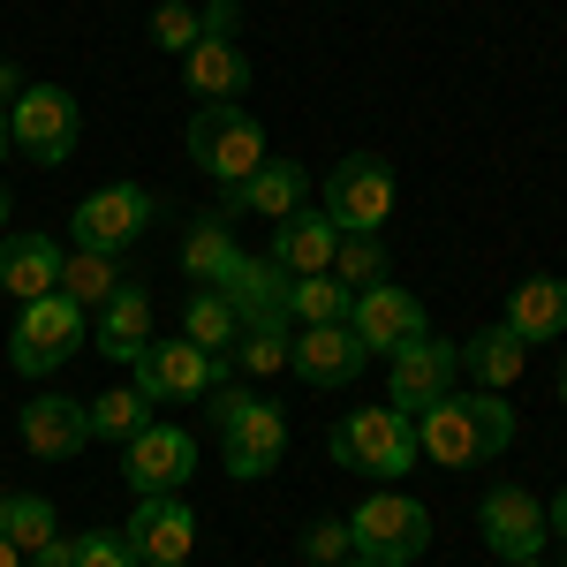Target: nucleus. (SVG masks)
Returning a JSON list of instances; mask_svg holds the SVG:
<instances>
[{
	"label": "nucleus",
	"mask_w": 567,
	"mask_h": 567,
	"mask_svg": "<svg viewBox=\"0 0 567 567\" xmlns=\"http://www.w3.org/2000/svg\"><path fill=\"white\" fill-rule=\"evenodd\" d=\"M341 567H379V560H355V553H349V560H341Z\"/></svg>",
	"instance_id": "obj_43"
},
{
	"label": "nucleus",
	"mask_w": 567,
	"mask_h": 567,
	"mask_svg": "<svg viewBox=\"0 0 567 567\" xmlns=\"http://www.w3.org/2000/svg\"><path fill=\"white\" fill-rule=\"evenodd\" d=\"M560 567H567V560H560Z\"/></svg>",
	"instance_id": "obj_48"
},
{
	"label": "nucleus",
	"mask_w": 567,
	"mask_h": 567,
	"mask_svg": "<svg viewBox=\"0 0 567 567\" xmlns=\"http://www.w3.org/2000/svg\"><path fill=\"white\" fill-rule=\"evenodd\" d=\"M31 567H76V537H53V545H39V553H31Z\"/></svg>",
	"instance_id": "obj_38"
},
{
	"label": "nucleus",
	"mask_w": 567,
	"mask_h": 567,
	"mask_svg": "<svg viewBox=\"0 0 567 567\" xmlns=\"http://www.w3.org/2000/svg\"><path fill=\"white\" fill-rule=\"evenodd\" d=\"M122 477L136 484V499H152V492H189L197 477V439L182 432V424H144L130 439V454H122Z\"/></svg>",
	"instance_id": "obj_13"
},
{
	"label": "nucleus",
	"mask_w": 567,
	"mask_h": 567,
	"mask_svg": "<svg viewBox=\"0 0 567 567\" xmlns=\"http://www.w3.org/2000/svg\"><path fill=\"white\" fill-rule=\"evenodd\" d=\"M462 371H470V386L507 393L529 371V341L515 333V326H484V333H470V341H462Z\"/></svg>",
	"instance_id": "obj_24"
},
{
	"label": "nucleus",
	"mask_w": 567,
	"mask_h": 567,
	"mask_svg": "<svg viewBox=\"0 0 567 567\" xmlns=\"http://www.w3.org/2000/svg\"><path fill=\"white\" fill-rule=\"evenodd\" d=\"M76 136H84V106H76L61 84H23L16 91V106H8V144H16L23 159L69 167Z\"/></svg>",
	"instance_id": "obj_7"
},
{
	"label": "nucleus",
	"mask_w": 567,
	"mask_h": 567,
	"mask_svg": "<svg viewBox=\"0 0 567 567\" xmlns=\"http://www.w3.org/2000/svg\"><path fill=\"white\" fill-rule=\"evenodd\" d=\"M499 326H515L529 349H537V341H560L567 333V280L560 272H529L523 288L507 296V318H499Z\"/></svg>",
	"instance_id": "obj_25"
},
{
	"label": "nucleus",
	"mask_w": 567,
	"mask_h": 567,
	"mask_svg": "<svg viewBox=\"0 0 567 567\" xmlns=\"http://www.w3.org/2000/svg\"><path fill=\"white\" fill-rule=\"evenodd\" d=\"M0 567H23V553H16V537L0 529Z\"/></svg>",
	"instance_id": "obj_41"
},
{
	"label": "nucleus",
	"mask_w": 567,
	"mask_h": 567,
	"mask_svg": "<svg viewBox=\"0 0 567 567\" xmlns=\"http://www.w3.org/2000/svg\"><path fill=\"white\" fill-rule=\"evenodd\" d=\"M144 349H152V296L130 280L114 303L99 310V326H91V355H106V363H136Z\"/></svg>",
	"instance_id": "obj_23"
},
{
	"label": "nucleus",
	"mask_w": 567,
	"mask_h": 567,
	"mask_svg": "<svg viewBox=\"0 0 567 567\" xmlns=\"http://www.w3.org/2000/svg\"><path fill=\"white\" fill-rule=\"evenodd\" d=\"M333 280L363 296V288H379L386 280V250H379V235H341V250H333Z\"/></svg>",
	"instance_id": "obj_33"
},
{
	"label": "nucleus",
	"mask_w": 567,
	"mask_h": 567,
	"mask_svg": "<svg viewBox=\"0 0 567 567\" xmlns=\"http://www.w3.org/2000/svg\"><path fill=\"white\" fill-rule=\"evenodd\" d=\"M16 432H23V446H31L39 462H69V454L91 446L84 401H69V393H31V401L16 409Z\"/></svg>",
	"instance_id": "obj_17"
},
{
	"label": "nucleus",
	"mask_w": 567,
	"mask_h": 567,
	"mask_svg": "<svg viewBox=\"0 0 567 567\" xmlns=\"http://www.w3.org/2000/svg\"><path fill=\"white\" fill-rule=\"evenodd\" d=\"M560 409H567V371H560Z\"/></svg>",
	"instance_id": "obj_46"
},
{
	"label": "nucleus",
	"mask_w": 567,
	"mask_h": 567,
	"mask_svg": "<svg viewBox=\"0 0 567 567\" xmlns=\"http://www.w3.org/2000/svg\"><path fill=\"white\" fill-rule=\"evenodd\" d=\"M355 545H349V515H318L303 529V567H341Z\"/></svg>",
	"instance_id": "obj_35"
},
{
	"label": "nucleus",
	"mask_w": 567,
	"mask_h": 567,
	"mask_svg": "<svg viewBox=\"0 0 567 567\" xmlns=\"http://www.w3.org/2000/svg\"><path fill=\"white\" fill-rule=\"evenodd\" d=\"M545 515H553V537H560V545H567V484H560V492H553V507H545Z\"/></svg>",
	"instance_id": "obj_39"
},
{
	"label": "nucleus",
	"mask_w": 567,
	"mask_h": 567,
	"mask_svg": "<svg viewBox=\"0 0 567 567\" xmlns=\"http://www.w3.org/2000/svg\"><path fill=\"white\" fill-rule=\"evenodd\" d=\"M349 333L363 341V355H393V349H409L416 333H432V318H424V303L409 288L379 280V288H363L349 303Z\"/></svg>",
	"instance_id": "obj_14"
},
{
	"label": "nucleus",
	"mask_w": 567,
	"mask_h": 567,
	"mask_svg": "<svg viewBox=\"0 0 567 567\" xmlns=\"http://www.w3.org/2000/svg\"><path fill=\"white\" fill-rule=\"evenodd\" d=\"M0 227H8V189H0Z\"/></svg>",
	"instance_id": "obj_45"
},
{
	"label": "nucleus",
	"mask_w": 567,
	"mask_h": 567,
	"mask_svg": "<svg viewBox=\"0 0 567 567\" xmlns=\"http://www.w3.org/2000/svg\"><path fill=\"white\" fill-rule=\"evenodd\" d=\"M333 250H341V227L318 213V205H303V213L272 219V250L265 258L280 265L288 280H310V272H333Z\"/></svg>",
	"instance_id": "obj_20"
},
{
	"label": "nucleus",
	"mask_w": 567,
	"mask_h": 567,
	"mask_svg": "<svg viewBox=\"0 0 567 567\" xmlns=\"http://www.w3.org/2000/svg\"><path fill=\"white\" fill-rule=\"evenodd\" d=\"M84 349H91V326H84V310L69 303L61 288L16 310V333H8V363H16L23 379H53V371H61L69 355H84Z\"/></svg>",
	"instance_id": "obj_6"
},
{
	"label": "nucleus",
	"mask_w": 567,
	"mask_h": 567,
	"mask_svg": "<svg viewBox=\"0 0 567 567\" xmlns=\"http://www.w3.org/2000/svg\"><path fill=\"white\" fill-rule=\"evenodd\" d=\"M349 288L333 272H310V280H288V318L296 326H349Z\"/></svg>",
	"instance_id": "obj_31"
},
{
	"label": "nucleus",
	"mask_w": 567,
	"mask_h": 567,
	"mask_svg": "<svg viewBox=\"0 0 567 567\" xmlns=\"http://www.w3.org/2000/svg\"><path fill=\"white\" fill-rule=\"evenodd\" d=\"M122 258H99V250H61V296L76 310H106L122 296Z\"/></svg>",
	"instance_id": "obj_27"
},
{
	"label": "nucleus",
	"mask_w": 567,
	"mask_h": 567,
	"mask_svg": "<svg viewBox=\"0 0 567 567\" xmlns=\"http://www.w3.org/2000/svg\"><path fill=\"white\" fill-rule=\"evenodd\" d=\"M288 349H296V326H243L235 371L243 379H272V371H288Z\"/></svg>",
	"instance_id": "obj_32"
},
{
	"label": "nucleus",
	"mask_w": 567,
	"mask_h": 567,
	"mask_svg": "<svg viewBox=\"0 0 567 567\" xmlns=\"http://www.w3.org/2000/svg\"><path fill=\"white\" fill-rule=\"evenodd\" d=\"M197 16H205V39H235V23H243V0H205Z\"/></svg>",
	"instance_id": "obj_37"
},
{
	"label": "nucleus",
	"mask_w": 567,
	"mask_h": 567,
	"mask_svg": "<svg viewBox=\"0 0 567 567\" xmlns=\"http://www.w3.org/2000/svg\"><path fill=\"white\" fill-rule=\"evenodd\" d=\"M235 213H258V219L303 213V167H296V159H265L258 175L227 182V189H219V219H235Z\"/></svg>",
	"instance_id": "obj_21"
},
{
	"label": "nucleus",
	"mask_w": 567,
	"mask_h": 567,
	"mask_svg": "<svg viewBox=\"0 0 567 567\" xmlns=\"http://www.w3.org/2000/svg\"><path fill=\"white\" fill-rule=\"evenodd\" d=\"M122 537H130V553L144 567H175V560H189V545H197V515H189L182 492H152V499H136V515L122 523Z\"/></svg>",
	"instance_id": "obj_15"
},
{
	"label": "nucleus",
	"mask_w": 567,
	"mask_h": 567,
	"mask_svg": "<svg viewBox=\"0 0 567 567\" xmlns=\"http://www.w3.org/2000/svg\"><path fill=\"white\" fill-rule=\"evenodd\" d=\"M182 341H197V349H213V355H235L243 318L227 310V296H219V288H197V296L182 303Z\"/></svg>",
	"instance_id": "obj_28"
},
{
	"label": "nucleus",
	"mask_w": 567,
	"mask_h": 567,
	"mask_svg": "<svg viewBox=\"0 0 567 567\" xmlns=\"http://www.w3.org/2000/svg\"><path fill=\"white\" fill-rule=\"evenodd\" d=\"M243 258V243L227 235V219L205 213V219H189V235H182V280L189 288H219V272Z\"/></svg>",
	"instance_id": "obj_26"
},
{
	"label": "nucleus",
	"mask_w": 567,
	"mask_h": 567,
	"mask_svg": "<svg viewBox=\"0 0 567 567\" xmlns=\"http://www.w3.org/2000/svg\"><path fill=\"white\" fill-rule=\"evenodd\" d=\"M326 454L341 462V470H355V477L371 484H393L409 477L424 454H416V416H401V409H349L333 432H326Z\"/></svg>",
	"instance_id": "obj_3"
},
{
	"label": "nucleus",
	"mask_w": 567,
	"mask_h": 567,
	"mask_svg": "<svg viewBox=\"0 0 567 567\" xmlns=\"http://www.w3.org/2000/svg\"><path fill=\"white\" fill-rule=\"evenodd\" d=\"M363 341H355L349 326H296V349H288V371L303 379V386H349V379H363Z\"/></svg>",
	"instance_id": "obj_16"
},
{
	"label": "nucleus",
	"mask_w": 567,
	"mask_h": 567,
	"mask_svg": "<svg viewBox=\"0 0 567 567\" xmlns=\"http://www.w3.org/2000/svg\"><path fill=\"white\" fill-rule=\"evenodd\" d=\"M349 545L355 560H379V567H409L432 553V515H424V499H409V492H363L349 507Z\"/></svg>",
	"instance_id": "obj_4"
},
{
	"label": "nucleus",
	"mask_w": 567,
	"mask_h": 567,
	"mask_svg": "<svg viewBox=\"0 0 567 567\" xmlns=\"http://www.w3.org/2000/svg\"><path fill=\"white\" fill-rule=\"evenodd\" d=\"M213 432H219V454H227V477L258 484L280 470V454H288V416H280V401H265L250 386H213Z\"/></svg>",
	"instance_id": "obj_2"
},
{
	"label": "nucleus",
	"mask_w": 567,
	"mask_h": 567,
	"mask_svg": "<svg viewBox=\"0 0 567 567\" xmlns=\"http://www.w3.org/2000/svg\"><path fill=\"white\" fill-rule=\"evenodd\" d=\"M197 39H205V16H197L189 0H159V8H152V45H159V53H189Z\"/></svg>",
	"instance_id": "obj_34"
},
{
	"label": "nucleus",
	"mask_w": 567,
	"mask_h": 567,
	"mask_svg": "<svg viewBox=\"0 0 567 567\" xmlns=\"http://www.w3.org/2000/svg\"><path fill=\"white\" fill-rule=\"evenodd\" d=\"M130 371H136V386H144V401L167 409V401H205L213 386H227L235 379V355H213V349H197V341L175 333V341H152Z\"/></svg>",
	"instance_id": "obj_8"
},
{
	"label": "nucleus",
	"mask_w": 567,
	"mask_h": 567,
	"mask_svg": "<svg viewBox=\"0 0 567 567\" xmlns=\"http://www.w3.org/2000/svg\"><path fill=\"white\" fill-rule=\"evenodd\" d=\"M507 446H515V409H507V393L454 386L416 416V454L439 462V470H477V462L507 454Z\"/></svg>",
	"instance_id": "obj_1"
},
{
	"label": "nucleus",
	"mask_w": 567,
	"mask_h": 567,
	"mask_svg": "<svg viewBox=\"0 0 567 567\" xmlns=\"http://www.w3.org/2000/svg\"><path fill=\"white\" fill-rule=\"evenodd\" d=\"M219 296H227V310L243 326H296L288 318V272L272 258H235L219 272Z\"/></svg>",
	"instance_id": "obj_19"
},
{
	"label": "nucleus",
	"mask_w": 567,
	"mask_h": 567,
	"mask_svg": "<svg viewBox=\"0 0 567 567\" xmlns=\"http://www.w3.org/2000/svg\"><path fill=\"white\" fill-rule=\"evenodd\" d=\"M175 567H189V560H175Z\"/></svg>",
	"instance_id": "obj_47"
},
{
	"label": "nucleus",
	"mask_w": 567,
	"mask_h": 567,
	"mask_svg": "<svg viewBox=\"0 0 567 567\" xmlns=\"http://www.w3.org/2000/svg\"><path fill=\"white\" fill-rule=\"evenodd\" d=\"M152 219H159V197H152V189H136V182H106V189H91L84 205L69 213V235H76V250L122 258Z\"/></svg>",
	"instance_id": "obj_10"
},
{
	"label": "nucleus",
	"mask_w": 567,
	"mask_h": 567,
	"mask_svg": "<svg viewBox=\"0 0 567 567\" xmlns=\"http://www.w3.org/2000/svg\"><path fill=\"white\" fill-rule=\"evenodd\" d=\"M16 91H23V76H16V61H0V106H16Z\"/></svg>",
	"instance_id": "obj_40"
},
{
	"label": "nucleus",
	"mask_w": 567,
	"mask_h": 567,
	"mask_svg": "<svg viewBox=\"0 0 567 567\" xmlns=\"http://www.w3.org/2000/svg\"><path fill=\"white\" fill-rule=\"evenodd\" d=\"M182 84L197 106H243V91H250V53L243 39H197L182 53Z\"/></svg>",
	"instance_id": "obj_18"
},
{
	"label": "nucleus",
	"mask_w": 567,
	"mask_h": 567,
	"mask_svg": "<svg viewBox=\"0 0 567 567\" xmlns=\"http://www.w3.org/2000/svg\"><path fill=\"white\" fill-rule=\"evenodd\" d=\"M84 424L91 439H114V446H130L144 424H152V401H144V386H114V393H99V401H84Z\"/></svg>",
	"instance_id": "obj_29"
},
{
	"label": "nucleus",
	"mask_w": 567,
	"mask_h": 567,
	"mask_svg": "<svg viewBox=\"0 0 567 567\" xmlns=\"http://www.w3.org/2000/svg\"><path fill=\"white\" fill-rule=\"evenodd\" d=\"M318 213L333 219L341 235H379V227L393 219V167L379 159V152H349V159L326 175Z\"/></svg>",
	"instance_id": "obj_9"
},
{
	"label": "nucleus",
	"mask_w": 567,
	"mask_h": 567,
	"mask_svg": "<svg viewBox=\"0 0 567 567\" xmlns=\"http://www.w3.org/2000/svg\"><path fill=\"white\" fill-rule=\"evenodd\" d=\"M386 401L401 409V416H424L439 393H454V379H462V341H439V333H416L409 349L386 355Z\"/></svg>",
	"instance_id": "obj_11"
},
{
	"label": "nucleus",
	"mask_w": 567,
	"mask_h": 567,
	"mask_svg": "<svg viewBox=\"0 0 567 567\" xmlns=\"http://www.w3.org/2000/svg\"><path fill=\"white\" fill-rule=\"evenodd\" d=\"M182 152H189V167H205L219 189L258 175L265 159H272V152H265V122L250 106H197L189 130H182Z\"/></svg>",
	"instance_id": "obj_5"
},
{
	"label": "nucleus",
	"mask_w": 567,
	"mask_h": 567,
	"mask_svg": "<svg viewBox=\"0 0 567 567\" xmlns=\"http://www.w3.org/2000/svg\"><path fill=\"white\" fill-rule=\"evenodd\" d=\"M0 159H8V114H0Z\"/></svg>",
	"instance_id": "obj_42"
},
{
	"label": "nucleus",
	"mask_w": 567,
	"mask_h": 567,
	"mask_svg": "<svg viewBox=\"0 0 567 567\" xmlns=\"http://www.w3.org/2000/svg\"><path fill=\"white\" fill-rule=\"evenodd\" d=\"M499 567H545V560H499Z\"/></svg>",
	"instance_id": "obj_44"
},
{
	"label": "nucleus",
	"mask_w": 567,
	"mask_h": 567,
	"mask_svg": "<svg viewBox=\"0 0 567 567\" xmlns=\"http://www.w3.org/2000/svg\"><path fill=\"white\" fill-rule=\"evenodd\" d=\"M0 529H8V537H16V553L31 560L39 545L61 537V515H53V499H39V492H0Z\"/></svg>",
	"instance_id": "obj_30"
},
{
	"label": "nucleus",
	"mask_w": 567,
	"mask_h": 567,
	"mask_svg": "<svg viewBox=\"0 0 567 567\" xmlns=\"http://www.w3.org/2000/svg\"><path fill=\"white\" fill-rule=\"evenodd\" d=\"M76 567H144V560L130 553L122 529H84V537H76Z\"/></svg>",
	"instance_id": "obj_36"
},
{
	"label": "nucleus",
	"mask_w": 567,
	"mask_h": 567,
	"mask_svg": "<svg viewBox=\"0 0 567 567\" xmlns=\"http://www.w3.org/2000/svg\"><path fill=\"white\" fill-rule=\"evenodd\" d=\"M0 288H8L16 303L53 296V288H61V243H53V235H31V227L0 235Z\"/></svg>",
	"instance_id": "obj_22"
},
{
	"label": "nucleus",
	"mask_w": 567,
	"mask_h": 567,
	"mask_svg": "<svg viewBox=\"0 0 567 567\" xmlns=\"http://www.w3.org/2000/svg\"><path fill=\"white\" fill-rule=\"evenodd\" d=\"M477 529H484V545H492L499 560H545L553 515H545V499L523 492V484H492L477 499Z\"/></svg>",
	"instance_id": "obj_12"
}]
</instances>
